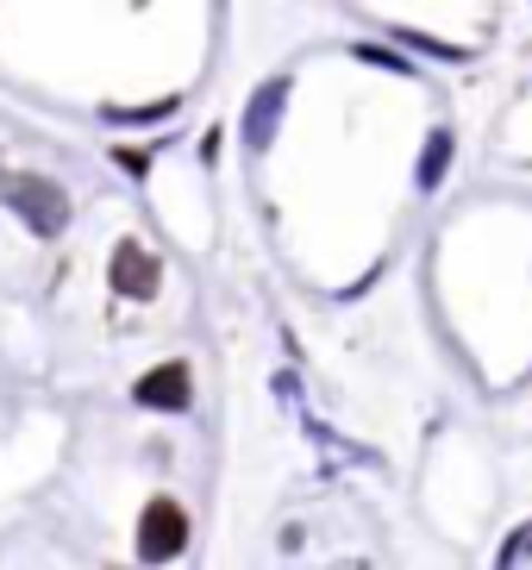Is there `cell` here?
<instances>
[{
    "label": "cell",
    "mask_w": 532,
    "mask_h": 570,
    "mask_svg": "<svg viewBox=\"0 0 532 570\" xmlns=\"http://www.w3.org/2000/svg\"><path fill=\"white\" fill-rule=\"evenodd\" d=\"M138 402L145 407H164V414H183L188 402H195V376H188V364H157L138 376Z\"/></svg>",
    "instance_id": "obj_4"
},
{
    "label": "cell",
    "mask_w": 532,
    "mask_h": 570,
    "mask_svg": "<svg viewBox=\"0 0 532 570\" xmlns=\"http://www.w3.org/2000/svg\"><path fill=\"white\" fill-rule=\"evenodd\" d=\"M283 107H288V76H269L264 95H250V107H245V145H250V151H264L269 138H276Z\"/></svg>",
    "instance_id": "obj_5"
},
{
    "label": "cell",
    "mask_w": 532,
    "mask_h": 570,
    "mask_svg": "<svg viewBox=\"0 0 532 570\" xmlns=\"http://www.w3.org/2000/svg\"><path fill=\"white\" fill-rule=\"evenodd\" d=\"M451 151H457V138H451V126H439V132L426 138V157H420V188H439V183H445Z\"/></svg>",
    "instance_id": "obj_6"
},
{
    "label": "cell",
    "mask_w": 532,
    "mask_h": 570,
    "mask_svg": "<svg viewBox=\"0 0 532 570\" xmlns=\"http://www.w3.org/2000/svg\"><path fill=\"white\" fill-rule=\"evenodd\" d=\"M183 552H188V508L169 502V495L145 502V514H138V558L145 564H169Z\"/></svg>",
    "instance_id": "obj_2"
},
{
    "label": "cell",
    "mask_w": 532,
    "mask_h": 570,
    "mask_svg": "<svg viewBox=\"0 0 532 570\" xmlns=\"http://www.w3.org/2000/svg\"><path fill=\"white\" fill-rule=\"evenodd\" d=\"M107 283H114L126 302H150V295L164 288V257L145 252L138 238H119V245H114V264H107Z\"/></svg>",
    "instance_id": "obj_3"
},
{
    "label": "cell",
    "mask_w": 532,
    "mask_h": 570,
    "mask_svg": "<svg viewBox=\"0 0 532 570\" xmlns=\"http://www.w3.org/2000/svg\"><path fill=\"white\" fill-rule=\"evenodd\" d=\"M0 202L13 207L38 238H57L69 226V195L50 176H32V169H13V176H0Z\"/></svg>",
    "instance_id": "obj_1"
}]
</instances>
